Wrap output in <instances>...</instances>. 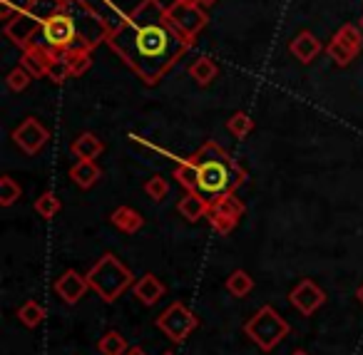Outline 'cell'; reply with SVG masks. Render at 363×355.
Segmentation results:
<instances>
[{"mask_svg": "<svg viewBox=\"0 0 363 355\" xmlns=\"http://www.w3.org/2000/svg\"><path fill=\"white\" fill-rule=\"evenodd\" d=\"M107 43L147 85L160 82V77L189 50V43L182 40L167 23V6L160 0H140L127 21L110 33Z\"/></svg>", "mask_w": 363, "mask_h": 355, "instance_id": "1", "label": "cell"}, {"mask_svg": "<svg viewBox=\"0 0 363 355\" xmlns=\"http://www.w3.org/2000/svg\"><path fill=\"white\" fill-rule=\"evenodd\" d=\"M189 159L197 167V194L207 199L209 204L234 194L247 181V171L237 159L227 154L219 145L207 142L194 152Z\"/></svg>", "mask_w": 363, "mask_h": 355, "instance_id": "2", "label": "cell"}, {"mask_svg": "<svg viewBox=\"0 0 363 355\" xmlns=\"http://www.w3.org/2000/svg\"><path fill=\"white\" fill-rule=\"evenodd\" d=\"M30 45L45 47V50L55 52H67L75 50V47H82V28H80V16L72 13V3L62 6L57 13H52L43 28L38 30V35L33 38Z\"/></svg>", "mask_w": 363, "mask_h": 355, "instance_id": "3", "label": "cell"}, {"mask_svg": "<svg viewBox=\"0 0 363 355\" xmlns=\"http://www.w3.org/2000/svg\"><path fill=\"white\" fill-rule=\"evenodd\" d=\"M85 276H87V283H90V291H95L105 303L117 300L130 286H135L132 271L115 254H110V251L102 254L100 261L92 264V269Z\"/></svg>", "mask_w": 363, "mask_h": 355, "instance_id": "4", "label": "cell"}, {"mask_svg": "<svg viewBox=\"0 0 363 355\" xmlns=\"http://www.w3.org/2000/svg\"><path fill=\"white\" fill-rule=\"evenodd\" d=\"M291 325L286 323V318L274 310V305H262L252 318L244 323V333L254 345H259V350L272 353L279 343L289 335Z\"/></svg>", "mask_w": 363, "mask_h": 355, "instance_id": "5", "label": "cell"}, {"mask_svg": "<svg viewBox=\"0 0 363 355\" xmlns=\"http://www.w3.org/2000/svg\"><path fill=\"white\" fill-rule=\"evenodd\" d=\"M167 23L184 43L192 45L199 33L207 28V13L197 3H172L167 6Z\"/></svg>", "mask_w": 363, "mask_h": 355, "instance_id": "6", "label": "cell"}, {"mask_svg": "<svg viewBox=\"0 0 363 355\" xmlns=\"http://www.w3.org/2000/svg\"><path fill=\"white\" fill-rule=\"evenodd\" d=\"M155 325L172 343H182V340H187L199 328V318L182 300H174V303H169L162 310L160 318L155 320Z\"/></svg>", "mask_w": 363, "mask_h": 355, "instance_id": "7", "label": "cell"}, {"mask_svg": "<svg viewBox=\"0 0 363 355\" xmlns=\"http://www.w3.org/2000/svg\"><path fill=\"white\" fill-rule=\"evenodd\" d=\"M244 211H247L244 201L237 199L234 194H229V196H224V199L209 204L207 219H209V224H212L214 231H219V234H232L234 226L242 221Z\"/></svg>", "mask_w": 363, "mask_h": 355, "instance_id": "8", "label": "cell"}, {"mask_svg": "<svg viewBox=\"0 0 363 355\" xmlns=\"http://www.w3.org/2000/svg\"><path fill=\"white\" fill-rule=\"evenodd\" d=\"M361 45H363V38H361V33H358V28L343 26L341 30L331 38L326 52L331 55V60L336 62L338 67H346V65H351L353 57L361 52Z\"/></svg>", "mask_w": 363, "mask_h": 355, "instance_id": "9", "label": "cell"}, {"mask_svg": "<svg viewBox=\"0 0 363 355\" xmlns=\"http://www.w3.org/2000/svg\"><path fill=\"white\" fill-rule=\"evenodd\" d=\"M48 140H50V132H48V127L43 125L40 120H35V117H26V120L13 130V142H16L26 154H38V152L48 145Z\"/></svg>", "mask_w": 363, "mask_h": 355, "instance_id": "10", "label": "cell"}, {"mask_svg": "<svg viewBox=\"0 0 363 355\" xmlns=\"http://www.w3.org/2000/svg\"><path fill=\"white\" fill-rule=\"evenodd\" d=\"M289 303H291L303 318H308V315H313L323 303H326V293H323L321 286H316L311 278H303L291 288Z\"/></svg>", "mask_w": 363, "mask_h": 355, "instance_id": "11", "label": "cell"}, {"mask_svg": "<svg viewBox=\"0 0 363 355\" xmlns=\"http://www.w3.org/2000/svg\"><path fill=\"white\" fill-rule=\"evenodd\" d=\"M52 288H55V293L60 295L67 305H75L85 298V293L90 291V283H87V276H80L75 269H67L62 276H57Z\"/></svg>", "mask_w": 363, "mask_h": 355, "instance_id": "12", "label": "cell"}, {"mask_svg": "<svg viewBox=\"0 0 363 355\" xmlns=\"http://www.w3.org/2000/svg\"><path fill=\"white\" fill-rule=\"evenodd\" d=\"M77 3H80L85 11H90L97 21L105 23V26L110 28V33L117 30V28L127 21V16L115 6V3H112V0H77Z\"/></svg>", "mask_w": 363, "mask_h": 355, "instance_id": "13", "label": "cell"}, {"mask_svg": "<svg viewBox=\"0 0 363 355\" xmlns=\"http://www.w3.org/2000/svg\"><path fill=\"white\" fill-rule=\"evenodd\" d=\"M289 50H291V55L296 57L298 62L308 65V62H313L318 55H321L323 45H321V40H318V38L313 35V33L301 30L296 38H294L291 43H289Z\"/></svg>", "mask_w": 363, "mask_h": 355, "instance_id": "14", "label": "cell"}, {"mask_svg": "<svg viewBox=\"0 0 363 355\" xmlns=\"http://www.w3.org/2000/svg\"><path fill=\"white\" fill-rule=\"evenodd\" d=\"M55 57V52L45 50V47L38 45H28L23 47V60L21 65L30 72L33 77H48V70H50V62Z\"/></svg>", "mask_w": 363, "mask_h": 355, "instance_id": "15", "label": "cell"}, {"mask_svg": "<svg viewBox=\"0 0 363 355\" xmlns=\"http://www.w3.org/2000/svg\"><path fill=\"white\" fill-rule=\"evenodd\" d=\"M132 293H135V298L140 300V303L155 305L157 300H160L162 295L167 293V286L162 283V281L157 278L155 274H145L142 278L135 281V286H132Z\"/></svg>", "mask_w": 363, "mask_h": 355, "instance_id": "16", "label": "cell"}, {"mask_svg": "<svg viewBox=\"0 0 363 355\" xmlns=\"http://www.w3.org/2000/svg\"><path fill=\"white\" fill-rule=\"evenodd\" d=\"M70 152H72L75 159H92L95 162L97 157L105 152V142H102L100 137L92 135V132H82V135H77L75 140H72Z\"/></svg>", "mask_w": 363, "mask_h": 355, "instance_id": "17", "label": "cell"}, {"mask_svg": "<svg viewBox=\"0 0 363 355\" xmlns=\"http://www.w3.org/2000/svg\"><path fill=\"white\" fill-rule=\"evenodd\" d=\"M177 211H179L182 219H187L194 224V221H199V219H207L209 201L202 199L197 191H187V194L177 201Z\"/></svg>", "mask_w": 363, "mask_h": 355, "instance_id": "18", "label": "cell"}, {"mask_svg": "<svg viewBox=\"0 0 363 355\" xmlns=\"http://www.w3.org/2000/svg\"><path fill=\"white\" fill-rule=\"evenodd\" d=\"M102 169L95 164L92 159H77L75 164L70 167V179L75 181L80 189H90L100 181Z\"/></svg>", "mask_w": 363, "mask_h": 355, "instance_id": "19", "label": "cell"}, {"mask_svg": "<svg viewBox=\"0 0 363 355\" xmlns=\"http://www.w3.org/2000/svg\"><path fill=\"white\" fill-rule=\"evenodd\" d=\"M110 221H112V226H117V229L125 231V234H137V231L145 226L142 214L132 209V206H120V209H115L110 216Z\"/></svg>", "mask_w": 363, "mask_h": 355, "instance_id": "20", "label": "cell"}, {"mask_svg": "<svg viewBox=\"0 0 363 355\" xmlns=\"http://www.w3.org/2000/svg\"><path fill=\"white\" fill-rule=\"evenodd\" d=\"M189 77H192L194 82H197L199 87H207V85H212L214 80H217V75H219V67H217V62L212 60V57H197V60L189 65Z\"/></svg>", "mask_w": 363, "mask_h": 355, "instance_id": "21", "label": "cell"}, {"mask_svg": "<svg viewBox=\"0 0 363 355\" xmlns=\"http://www.w3.org/2000/svg\"><path fill=\"white\" fill-rule=\"evenodd\" d=\"M97 350H100V355H125L130 350V343H127V338L120 330H107L97 340Z\"/></svg>", "mask_w": 363, "mask_h": 355, "instance_id": "22", "label": "cell"}, {"mask_svg": "<svg viewBox=\"0 0 363 355\" xmlns=\"http://www.w3.org/2000/svg\"><path fill=\"white\" fill-rule=\"evenodd\" d=\"M18 320H21L26 328H38V325L45 320V308L33 298L26 300V303L18 308Z\"/></svg>", "mask_w": 363, "mask_h": 355, "instance_id": "23", "label": "cell"}, {"mask_svg": "<svg viewBox=\"0 0 363 355\" xmlns=\"http://www.w3.org/2000/svg\"><path fill=\"white\" fill-rule=\"evenodd\" d=\"M254 288V278L247 274V271H234L232 276L227 278V291L234 295V298H244V295H249Z\"/></svg>", "mask_w": 363, "mask_h": 355, "instance_id": "24", "label": "cell"}, {"mask_svg": "<svg viewBox=\"0 0 363 355\" xmlns=\"http://www.w3.org/2000/svg\"><path fill=\"white\" fill-rule=\"evenodd\" d=\"M92 50H85V47H75V50H67L65 57H67V65H70V72L72 77H80L90 70L92 65Z\"/></svg>", "mask_w": 363, "mask_h": 355, "instance_id": "25", "label": "cell"}, {"mask_svg": "<svg viewBox=\"0 0 363 355\" xmlns=\"http://www.w3.org/2000/svg\"><path fill=\"white\" fill-rule=\"evenodd\" d=\"M174 179L187 191L197 189V167H194V162L189 159V157L187 159H179V164H177V169H174Z\"/></svg>", "mask_w": 363, "mask_h": 355, "instance_id": "26", "label": "cell"}, {"mask_svg": "<svg viewBox=\"0 0 363 355\" xmlns=\"http://www.w3.org/2000/svg\"><path fill=\"white\" fill-rule=\"evenodd\" d=\"M33 209L40 214V219H52V216L60 214L62 204H60V199L52 194V191H43V194L35 199V204H33Z\"/></svg>", "mask_w": 363, "mask_h": 355, "instance_id": "27", "label": "cell"}, {"mask_svg": "<svg viewBox=\"0 0 363 355\" xmlns=\"http://www.w3.org/2000/svg\"><path fill=\"white\" fill-rule=\"evenodd\" d=\"M23 196V186L13 176H0V206H13Z\"/></svg>", "mask_w": 363, "mask_h": 355, "instance_id": "28", "label": "cell"}, {"mask_svg": "<svg viewBox=\"0 0 363 355\" xmlns=\"http://www.w3.org/2000/svg\"><path fill=\"white\" fill-rule=\"evenodd\" d=\"M227 130L232 132L237 140H244V137L254 130V120L247 115V112H234V115L227 120Z\"/></svg>", "mask_w": 363, "mask_h": 355, "instance_id": "29", "label": "cell"}, {"mask_svg": "<svg viewBox=\"0 0 363 355\" xmlns=\"http://www.w3.org/2000/svg\"><path fill=\"white\" fill-rule=\"evenodd\" d=\"M145 194L150 196L152 201L162 204V201L169 196V181H167L164 176H150V179L145 181Z\"/></svg>", "mask_w": 363, "mask_h": 355, "instance_id": "30", "label": "cell"}, {"mask_svg": "<svg viewBox=\"0 0 363 355\" xmlns=\"http://www.w3.org/2000/svg\"><path fill=\"white\" fill-rule=\"evenodd\" d=\"M70 77H72V72H70V65H67V57H65V52H60V55L52 57L50 70H48V80L60 85V82L70 80Z\"/></svg>", "mask_w": 363, "mask_h": 355, "instance_id": "31", "label": "cell"}, {"mask_svg": "<svg viewBox=\"0 0 363 355\" xmlns=\"http://www.w3.org/2000/svg\"><path fill=\"white\" fill-rule=\"evenodd\" d=\"M30 80H35V77H33L30 72H28L23 65H18L16 70H11V72H8V77H6L8 87H11L13 92H23V90H28V85H30Z\"/></svg>", "mask_w": 363, "mask_h": 355, "instance_id": "32", "label": "cell"}, {"mask_svg": "<svg viewBox=\"0 0 363 355\" xmlns=\"http://www.w3.org/2000/svg\"><path fill=\"white\" fill-rule=\"evenodd\" d=\"M125 355H147V353H145V350L140 348V345H130V350H127Z\"/></svg>", "mask_w": 363, "mask_h": 355, "instance_id": "33", "label": "cell"}, {"mask_svg": "<svg viewBox=\"0 0 363 355\" xmlns=\"http://www.w3.org/2000/svg\"><path fill=\"white\" fill-rule=\"evenodd\" d=\"M356 298H358V300H361V303H363V283L358 286V291H356Z\"/></svg>", "mask_w": 363, "mask_h": 355, "instance_id": "34", "label": "cell"}, {"mask_svg": "<svg viewBox=\"0 0 363 355\" xmlns=\"http://www.w3.org/2000/svg\"><path fill=\"white\" fill-rule=\"evenodd\" d=\"M217 0H199V6H214Z\"/></svg>", "mask_w": 363, "mask_h": 355, "instance_id": "35", "label": "cell"}, {"mask_svg": "<svg viewBox=\"0 0 363 355\" xmlns=\"http://www.w3.org/2000/svg\"><path fill=\"white\" fill-rule=\"evenodd\" d=\"M174 3H197L199 6V0H174Z\"/></svg>", "mask_w": 363, "mask_h": 355, "instance_id": "36", "label": "cell"}, {"mask_svg": "<svg viewBox=\"0 0 363 355\" xmlns=\"http://www.w3.org/2000/svg\"><path fill=\"white\" fill-rule=\"evenodd\" d=\"M291 355H308V353H306V350H294Z\"/></svg>", "mask_w": 363, "mask_h": 355, "instance_id": "37", "label": "cell"}, {"mask_svg": "<svg viewBox=\"0 0 363 355\" xmlns=\"http://www.w3.org/2000/svg\"><path fill=\"white\" fill-rule=\"evenodd\" d=\"M60 3H62V6H67V3H72V0H60Z\"/></svg>", "mask_w": 363, "mask_h": 355, "instance_id": "38", "label": "cell"}, {"mask_svg": "<svg viewBox=\"0 0 363 355\" xmlns=\"http://www.w3.org/2000/svg\"><path fill=\"white\" fill-rule=\"evenodd\" d=\"M162 355H174V353H172V350H167V353H162Z\"/></svg>", "mask_w": 363, "mask_h": 355, "instance_id": "39", "label": "cell"}, {"mask_svg": "<svg viewBox=\"0 0 363 355\" xmlns=\"http://www.w3.org/2000/svg\"><path fill=\"white\" fill-rule=\"evenodd\" d=\"M361 28H363V16H361Z\"/></svg>", "mask_w": 363, "mask_h": 355, "instance_id": "40", "label": "cell"}]
</instances>
